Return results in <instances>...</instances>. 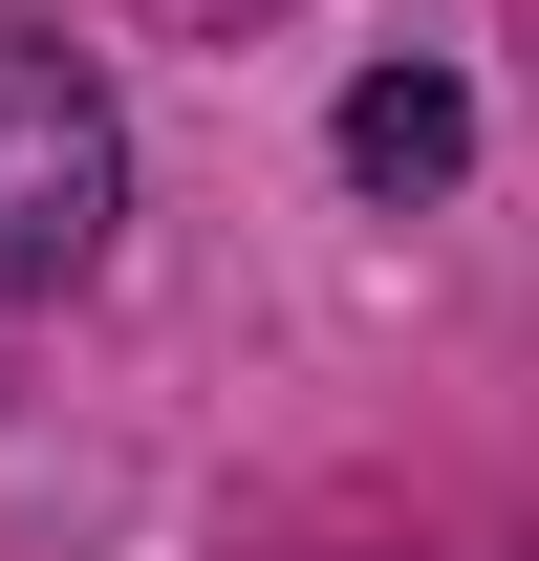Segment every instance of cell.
I'll return each mask as SVG.
<instances>
[{
	"mask_svg": "<svg viewBox=\"0 0 539 561\" xmlns=\"http://www.w3.org/2000/svg\"><path fill=\"white\" fill-rule=\"evenodd\" d=\"M108 238H130V108H108V66L66 22L0 0V324L108 280Z\"/></svg>",
	"mask_w": 539,
	"mask_h": 561,
	"instance_id": "cell-1",
	"label": "cell"
},
{
	"mask_svg": "<svg viewBox=\"0 0 539 561\" xmlns=\"http://www.w3.org/2000/svg\"><path fill=\"white\" fill-rule=\"evenodd\" d=\"M324 151H345V195H454V173H474V87L454 66H367V87H345V108H324Z\"/></svg>",
	"mask_w": 539,
	"mask_h": 561,
	"instance_id": "cell-2",
	"label": "cell"
},
{
	"mask_svg": "<svg viewBox=\"0 0 539 561\" xmlns=\"http://www.w3.org/2000/svg\"><path fill=\"white\" fill-rule=\"evenodd\" d=\"M151 22H173V44H260L280 0H151Z\"/></svg>",
	"mask_w": 539,
	"mask_h": 561,
	"instance_id": "cell-3",
	"label": "cell"
}]
</instances>
